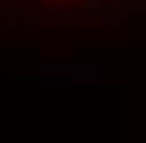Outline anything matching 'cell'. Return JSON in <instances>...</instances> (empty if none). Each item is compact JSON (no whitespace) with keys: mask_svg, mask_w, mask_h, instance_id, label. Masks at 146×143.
<instances>
[{"mask_svg":"<svg viewBox=\"0 0 146 143\" xmlns=\"http://www.w3.org/2000/svg\"><path fill=\"white\" fill-rule=\"evenodd\" d=\"M43 4H50L54 11H68V14H89V11H111V7H125L128 0H43Z\"/></svg>","mask_w":146,"mask_h":143,"instance_id":"obj_1","label":"cell"}]
</instances>
